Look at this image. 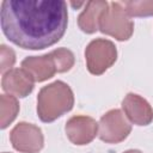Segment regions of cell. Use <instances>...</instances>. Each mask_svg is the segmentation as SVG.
Here are the masks:
<instances>
[{
	"instance_id": "obj_1",
	"label": "cell",
	"mask_w": 153,
	"mask_h": 153,
	"mask_svg": "<svg viewBox=\"0 0 153 153\" xmlns=\"http://www.w3.org/2000/svg\"><path fill=\"white\" fill-rule=\"evenodd\" d=\"M0 23L10 42L23 49L39 50L57 43L68 24L62 0H4Z\"/></svg>"
},
{
	"instance_id": "obj_2",
	"label": "cell",
	"mask_w": 153,
	"mask_h": 153,
	"mask_svg": "<svg viewBox=\"0 0 153 153\" xmlns=\"http://www.w3.org/2000/svg\"><path fill=\"white\" fill-rule=\"evenodd\" d=\"M74 94L68 84L56 80L41 88L37 96V115L42 122L50 123L71 111Z\"/></svg>"
},
{
	"instance_id": "obj_3",
	"label": "cell",
	"mask_w": 153,
	"mask_h": 153,
	"mask_svg": "<svg viewBox=\"0 0 153 153\" xmlns=\"http://www.w3.org/2000/svg\"><path fill=\"white\" fill-rule=\"evenodd\" d=\"M74 54L67 48H57L41 56H27L22 61L24 68L33 78L35 82H42L53 78L56 73H65L74 66Z\"/></svg>"
},
{
	"instance_id": "obj_4",
	"label": "cell",
	"mask_w": 153,
	"mask_h": 153,
	"mask_svg": "<svg viewBox=\"0 0 153 153\" xmlns=\"http://www.w3.org/2000/svg\"><path fill=\"white\" fill-rule=\"evenodd\" d=\"M99 30L117 41H128L134 32V23L122 4L112 1L99 19Z\"/></svg>"
},
{
	"instance_id": "obj_5",
	"label": "cell",
	"mask_w": 153,
	"mask_h": 153,
	"mask_svg": "<svg viewBox=\"0 0 153 153\" xmlns=\"http://www.w3.org/2000/svg\"><path fill=\"white\" fill-rule=\"evenodd\" d=\"M85 60L88 72L93 75H100L116 62V45L109 39L96 38L87 44L85 49Z\"/></svg>"
},
{
	"instance_id": "obj_6",
	"label": "cell",
	"mask_w": 153,
	"mask_h": 153,
	"mask_svg": "<svg viewBox=\"0 0 153 153\" xmlns=\"http://www.w3.org/2000/svg\"><path fill=\"white\" fill-rule=\"evenodd\" d=\"M131 131V124L120 109L105 112L98 123V136L106 143H120L124 141Z\"/></svg>"
},
{
	"instance_id": "obj_7",
	"label": "cell",
	"mask_w": 153,
	"mask_h": 153,
	"mask_svg": "<svg viewBox=\"0 0 153 153\" xmlns=\"http://www.w3.org/2000/svg\"><path fill=\"white\" fill-rule=\"evenodd\" d=\"M13 148L22 153H38L44 146L42 129L32 123L20 122L10 133Z\"/></svg>"
},
{
	"instance_id": "obj_8",
	"label": "cell",
	"mask_w": 153,
	"mask_h": 153,
	"mask_svg": "<svg viewBox=\"0 0 153 153\" xmlns=\"http://www.w3.org/2000/svg\"><path fill=\"white\" fill-rule=\"evenodd\" d=\"M65 131L72 143L82 146L90 143L98 135V123L90 116L75 115L66 122Z\"/></svg>"
},
{
	"instance_id": "obj_9",
	"label": "cell",
	"mask_w": 153,
	"mask_h": 153,
	"mask_svg": "<svg viewBox=\"0 0 153 153\" xmlns=\"http://www.w3.org/2000/svg\"><path fill=\"white\" fill-rule=\"evenodd\" d=\"M122 109L126 117L136 126H148L153 121V109L151 104L136 93H128L122 100Z\"/></svg>"
},
{
	"instance_id": "obj_10",
	"label": "cell",
	"mask_w": 153,
	"mask_h": 153,
	"mask_svg": "<svg viewBox=\"0 0 153 153\" xmlns=\"http://www.w3.org/2000/svg\"><path fill=\"white\" fill-rule=\"evenodd\" d=\"M35 80L24 68H12L2 74L1 87L8 94L24 98L29 96L33 90Z\"/></svg>"
},
{
	"instance_id": "obj_11",
	"label": "cell",
	"mask_w": 153,
	"mask_h": 153,
	"mask_svg": "<svg viewBox=\"0 0 153 153\" xmlns=\"http://www.w3.org/2000/svg\"><path fill=\"white\" fill-rule=\"evenodd\" d=\"M109 7V2L104 0L88 1L84 11L78 17V25L86 33H94L99 29V19L103 12Z\"/></svg>"
},
{
	"instance_id": "obj_12",
	"label": "cell",
	"mask_w": 153,
	"mask_h": 153,
	"mask_svg": "<svg viewBox=\"0 0 153 153\" xmlns=\"http://www.w3.org/2000/svg\"><path fill=\"white\" fill-rule=\"evenodd\" d=\"M19 112V103L17 97L12 94L0 96V127L1 129L7 128L17 117Z\"/></svg>"
},
{
	"instance_id": "obj_13",
	"label": "cell",
	"mask_w": 153,
	"mask_h": 153,
	"mask_svg": "<svg viewBox=\"0 0 153 153\" xmlns=\"http://www.w3.org/2000/svg\"><path fill=\"white\" fill-rule=\"evenodd\" d=\"M129 17L153 16V1H120Z\"/></svg>"
},
{
	"instance_id": "obj_14",
	"label": "cell",
	"mask_w": 153,
	"mask_h": 153,
	"mask_svg": "<svg viewBox=\"0 0 153 153\" xmlns=\"http://www.w3.org/2000/svg\"><path fill=\"white\" fill-rule=\"evenodd\" d=\"M16 62V54L14 51L8 48L5 44H1V49H0V71L2 74H5L6 72L11 71L13 65Z\"/></svg>"
},
{
	"instance_id": "obj_15",
	"label": "cell",
	"mask_w": 153,
	"mask_h": 153,
	"mask_svg": "<svg viewBox=\"0 0 153 153\" xmlns=\"http://www.w3.org/2000/svg\"><path fill=\"white\" fill-rule=\"evenodd\" d=\"M71 5L74 7V8H78V7H80V6H82V5H86V2H71Z\"/></svg>"
},
{
	"instance_id": "obj_16",
	"label": "cell",
	"mask_w": 153,
	"mask_h": 153,
	"mask_svg": "<svg viewBox=\"0 0 153 153\" xmlns=\"http://www.w3.org/2000/svg\"><path fill=\"white\" fill-rule=\"evenodd\" d=\"M123 153H143V152H141L139 149H128V151H126Z\"/></svg>"
},
{
	"instance_id": "obj_17",
	"label": "cell",
	"mask_w": 153,
	"mask_h": 153,
	"mask_svg": "<svg viewBox=\"0 0 153 153\" xmlns=\"http://www.w3.org/2000/svg\"><path fill=\"white\" fill-rule=\"evenodd\" d=\"M2 153H7V152H2Z\"/></svg>"
}]
</instances>
